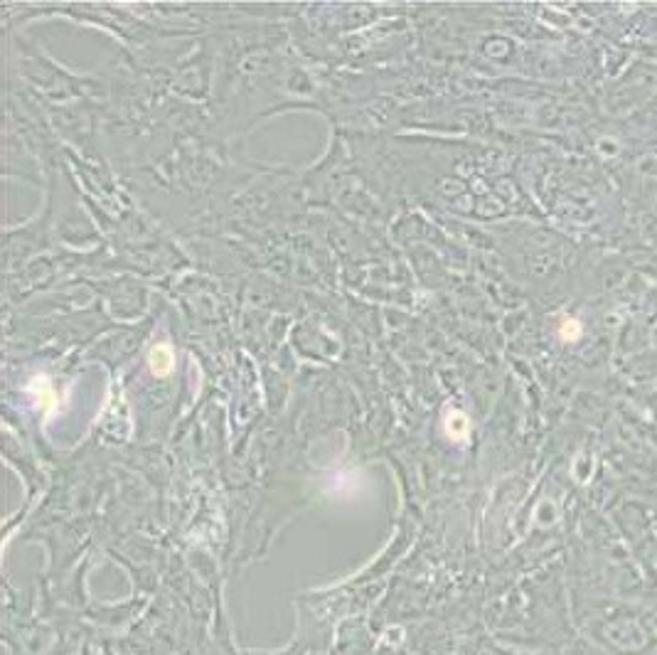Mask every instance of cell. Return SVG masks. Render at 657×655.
I'll list each match as a JSON object with an SVG mask.
<instances>
[{"label": "cell", "mask_w": 657, "mask_h": 655, "mask_svg": "<svg viewBox=\"0 0 657 655\" xmlns=\"http://www.w3.org/2000/svg\"><path fill=\"white\" fill-rule=\"evenodd\" d=\"M148 363H151V370L156 374H168V372H170L172 365H175V358H172L170 345H156V348L151 350V358H148Z\"/></svg>", "instance_id": "cell-1"}, {"label": "cell", "mask_w": 657, "mask_h": 655, "mask_svg": "<svg viewBox=\"0 0 657 655\" xmlns=\"http://www.w3.org/2000/svg\"><path fill=\"white\" fill-rule=\"evenodd\" d=\"M446 431L451 439H458L463 441L468 436V419L463 412H451L446 419Z\"/></svg>", "instance_id": "cell-2"}, {"label": "cell", "mask_w": 657, "mask_h": 655, "mask_svg": "<svg viewBox=\"0 0 657 655\" xmlns=\"http://www.w3.org/2000/svg\"><path fill=\"white\" fill-rule=\"evenodd\" d=\"M578 335V325L574 320H567L564 323V328H562V338H567V340H571V338H576Z\"/></svg>", "instance_id": "cell-3"}]
</instances>
